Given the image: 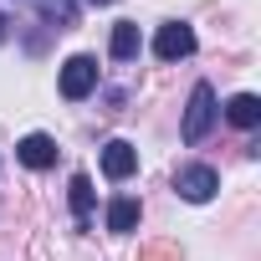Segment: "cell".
<instances>
[{
	"label": "cell",
	"mask_w": 261,
	"mask_h": 261,
	"mask_svg": "<svg viewBox=\"0 0 261 261\" xmlns=\"http://www.w3.org/2000/svg\"><path fill=\"white\" fill-rule=\"evenodd\" d=\"M215 87L210 82H195V92H190V108H185V123H179V134H185V144H200L205 134H210V123H215Z\"/></svg>",
	"instance_id": "cell-1"
},
{
	"label": "cell",
	"mask_w": 261,
	"mask_h": 261,
	"mask_svg": "<svg viewBox=\"0 0 261 261\" xmlns=\"http://www.w3.org/2000/svg\"><path fill=\"white\" fill-rule=\"evenodd\" d=\"M57 87H62V97H67V102H82V97L97 87V57H67V62H62Z\"/></svg>",
	"instance_id": "cell-2"
},
{
	"label": "cell",
	"mask_w": 261,
	"mask_h": 261,
	"mask_svg": "<svg viewBox=\"0 0 261 261\" xmlns=\"http://www.w3.org/2000/svg\"><path fill=\"white\" fill-rule=\"evenodd\" d=\"M174 190H179V200H190V205H205V200L220 190V174H215L210 164H185V169L174 174Z\"/></svg>",
	"instance_id": "cell-3"
},
{
	"label": "cell",
	"mask_w": 261,
	"mask_h": 261,
	"mask_svg": "<svg viewBox=\"0 0 261 261\" xmlns=\"http://www.w3.org/2000/svg\"><path fill=\"white\" fill-rule=\"evenodd\" d=\"M190 51H195V26H185V21L159 26V36H154V57L159 62H185Z\"/></svg>",
	"instance_id": "cell-4"
},
{
	"label": "cell",
	"mask_w": 261,
	"mask_h": 261,
	"mask_svg": "<svg viewBox=\"0 0 261 261\" xmlns=\"http://www.w3.org/2000/svg\"><path fill=\"white\" fill-rule=\"evenodd\" d=\"M134 169H139V149L128 144V139H113V144H102V174L108 179H134Z\"/></svg>",
	"instance_id": "cell-5"
},
{
	"label": "cell",
	"mask_w": 261,
	"mask_h": 261,
	"mask_svg": "<svg viewBox=\"0 0 261 261\" xmlns=\"http://www.w3.org/2000/svg\"><path fill=\"white\" fill-rule=\"evenodd\" d=\"M16 159H21L26 169H51V164H57V139H51V134H26V139L16 144Z\"/></svg>",
	"instance_id": "cell-6"
},
{
	"label": "cell",
	"mask_w": 261,
	"mask_h": 261,
	"mask_svg": "<svg viewBox=\"0 0 261 261\" xmlns=\"http://www.w3.org/2000/svg\"><path fill=\"white\" fill-rule=\"evenodd\" d=\"M225 123H236V128L251 134V128L261 123V97H256V92H236V97L225 102Z\"/></svg>",
	"instance_id": "cell-7"
},
{
	"label": "cell",
	"mask_w": 261,
	"mask_h": 261,
	"mask_svg": "<svg viewBox=\"0 0 261 261\" xmlns=\"http://www.w3.org/2000/svg\"><path fill=\"white\" fill-rule=\"evenodd\" d=\"M139 46H144V36H139V26H134V21H118V26H113V41H108L113 62H134V57H139Z\"/></svg>",
	"instance_id": "cell-8"
},
{
	"label": "cell",
	"mask_w": 261,
	"mask_h": 261,
	"mask_svg": "<svg viewBox=\"0 0 261 261\" xmlns=\"http://www.w3.org/2000/svg\"><path fill=\"white\" fill-rule=\"evenodd\" d=\"M72 215H77V230H87L92 225V179L87 174H72Z\"/></svg>",
	"instance_id": "cell-9"
},
{
	"label": "cell",
	"mask_w": 261,
	"mask_h": 261,
	"mask_svg": "<svg viewBox=\"0 0 261 261\" xmlns=\"http://www.w3.org/2000/svg\"><path fill=\"white\" fill-rule=\"evenodd\" d=\"M139 225V200H128V195H118L113 205H108V230L113 236H128Z\"/></svg>",
	"instance_id": "cell-10"
},
{
	"label": "cell",
	"mask_w": 261,
	"mask_h": 261,
	"mask_svg": "<svg viewBox=\"0 0 261 261\" xmlns=\"http://www.w3.org/2000/svg\"><path fill=\"white\" fill-rule=\"evenodd\" d=\"M36 6H41V21H51L57 31L77 26V0H36Z\"/></svg>",
	"instance_id": "cell-11"
},
{
	"label": "cell",
	"mask_w": 261,
	"mask_h": 261,
	"mask_svg": "<svg viewBox=\"0 0 261 261\" xmlns=\"http://www.w3.org/2000/svg\"><path fill=\"white\" fill-rule=\"evenodd\" d=\"M6 26H11V21H6V16H0V41H6Z\"/></svg>",
	"instance_id": "cell-12"
},
{
	"label": "cell",
	"mask_w": 261,
	"mask_h": 261,
	"mask_svg": "<svg viewBox=\"0 0 261 261\" xmlns=\"http://www.w3.org/2000/svg\"><path fill=\"white\" fill-rule=\"evenodd\" d=\"M87 6H113V0H87Z\"/></svg>",
	"instance_id": "cell-13"
}]
</instances>
